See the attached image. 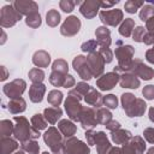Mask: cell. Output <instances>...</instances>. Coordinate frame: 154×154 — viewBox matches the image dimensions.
Masks as SVG:
<instances>
[{"label": "cell", "mask_w": 154, "mask_h": 154, "mask_svg": "<svg viewBox=\"0 0 154 154\" xmlns=\"http://www.w3.org/2000/svg\"><path fill=\"white\" fill-rule=\"evenodd\" d=\"M18 143L10 138V137H2L0 141V153L1 154H11L12 152L18 149Z\"/></svg>", "instance_id": "28"}, {"label": "cell", "mask_w": 154, "mask_h": 154, "mask_svg": "<svg viewBox=\"0 0 154 154\" xmlns=\"http://www.w3.org/2000/svg\"><path fill=\"white\" fill-rule=\"evenodd\" d=\"M90 88H91V87H90L89 84H87L85 82H79V83L76 84V88H75V89H76L82 96H85L87 93L90 90Z\"/></svg>", "instance_id": "48"}, {"label": "cell", "mask_w": 154, "mask_h": 154, "mask_svg": "<svg viewBox=\"0 0 154 154\" xmlns=\"http://www.w3.org/2000/svg\"><path fill=\"white\" fill-rule=\"evenodd\" d=\"M116 4H118V0L112 1V2H108V1H106V2H100V7L107 8V7H112V6H113V5H116Z\"/></svg>", "instance_id": "57"}, {"label": "cell", "mask_w": 154, "mask_h": 154, "mask_svg": "<svg viewBox=\"0 0 154 154\" xmlns=\"http://www.w3.org/2000/svg\"><path fill=\"white\" fill-rule=\"evenodd\" d=\"M67 75H69V73H67ZM65 78H66V75H63V73L52 71V73H51V76H49V82H51L54 87H64Z\"/></svg>", "instance_id": "39"}, {"label": "cell", "mask_w": 154, "mask_h": 154, "mask_svg": "<svg viewBox=\"0 0 154 154\" xmlns=\"http://www.w3.org/2000/svg\"><path fill=\"white\" fill-rule=\"evenodd\" d=\"M59 6H60V8H61L64 12H66V13H71V12L73 11L75 6H76V1L63 0V1L59 2Z\"/></svg>", "instance_id": "47"}, {"label": "cell", "mask_w": 154, "mask_h": 154, "mask_svg": "<svg viewBox=\"0 0 154 154\" xmlns=\"http://www.w3.org/2000/svg\"><path fill=\"white\" fill-rule=\"evenodd\" d=\"M61 116H63V111L60 107H48V108H45L43 111V117L46 118L47 123L52 125L55 124Z\"/></svg>", "instance_id": "26"}, {"label": "cell", "mask_w": 154, "mask_h": 154, "mask_svg": "<svg viewBox=\"0 0 154 154\" xmlns=\"http://www.w3.org/2000/svg\"><path fill=\"white\" fill-rule=\"evenodd\" d=\"M29 78L32 83H42L45 79V72L38 67H34L29 71Z\"/></svg>", "instance_id": "38"}, {"label": "cell", "mask_w": 154, "mask_h": 154, "mask_svg": "<svg viewBox=\"0 0 154 154\" xmlns=\"http://www.w3.org/2000/svg\"><path fill=\"white\" fill-rule=\"evenodd\" d=\"M131 137H132L131 132L129 130H123V129H118L111 134V138L116 144H125Z\"/></svg>", "instance_id": "27"}, {"label": "cell", "mask_w": 154, "mask_h": 154, "mask_svg": "<svg viewBox=\"0 0 154 154\" xmlns=\"http://www.w3.org/2000/svg\"><path fill=\"white\" fill-rule=\"evenodd\" d=\"M31 125H32V128L34 129H36V130H43V129H46L47 128V120H46V118L42 116V114H34L32 117H31Z\"/></svg>", "instance_id": "35"}, {"label": "cell", "mask_w": 154, "mask_h": 154, "mask_svg": "<svg viewBox=\"0 0 154 154\" xmlns=\"http://www.w3.org/2000/svg\"><path fill=\"white\" fill-rule=\"evenodd\" d=\"M81 29V20L76 16H70L66 18V20L63 23L60 28V32L64 36H75Z\"/></svg>", "instance_id": "15"}, {"label": "cell", "mask_w": 154, "mask_h": 154, "mask_svg": "<svg viewBox=\"0 0 154 154\" xmlns=\"http://www.w3.org/2000/svg\"><path fill=\"white\" fill-rule=\"evenodd\" d=\"M144 35H146V29L143 26H136L132 31V40L136 42H143Z\"/></svg>", "instance_id": "46"}, {"label": "cell", "mask_w": 154, "mask_h": 154, "mask_svg": "<svg viewBox=\"0 0 154 154\" xmlns=\"http://www.w3.org/2000/svg\"><path fill=\"white\" fill-rule=\"evenodd\" d=\"M43 141L49 147V149L53 154H66L63 136L59 132V130L55 129L54 126H51L43 134Z\"/></svg>", "instance_id": "4"}, {"label": "cell", "mask_w": 154, "mask_h": 154, "mask_svg": "<svg viewBox=\"0 0 154 154\" xmlns=\"http://www.w3.org/2000/svg\"><path fill=\"white\" fill-rule=\"evenodd\" d=\"M143 5H144V2H143V1L129 0V1H126V2H125L124 8H125V11H126L128 13H135V12H137V10H138L140 7H142Z\"/></svg>", "instance_id": "42"}, {"label": "cell", "mask_w": 154, "mask_h": 154, "mask_svg": "<svg viewBox=\"0 0 154 154\" xmlns=\"http://www.w3.org/2000/svg\"><path fill=\"white\" fill-rule=\"evenodd\" d=\"M5 40H6V34L2 31V41H1V43H4V42H5Z\"/></svg>", "instance_id": "62"}, {"label": "cell", "mask_w": 154, "mask_h": 154, "mask_svg": "<svg viewBox=\"0 0 154 154\" xmlns=\"http://www.w3.org/2000/svg\"><path fill=\"white\" fill-rule=\"evenodd\" d=\"M83 108L79 103V100L71 96V95H67V99L65 100V109L67 112V116L70 117L71 120H75V122H79V118H81V114L83 112Z\"/></svg>", "instance_id": "9"}, {"label": "cell", "mask_w": 154, "mask_h": 154, "mask_svg": "<svg viewBox=\"0 0 154 154\" xmlns=\"http://www.w3.org/2000/svg\"><path fill=\"white\" fill-rule=\"evenodd\" d=\"M95 134H96V132L93 131V130H87V131H85L84 136H85L87 142H88L89 146H94V144H95Z\"/></svg>", "instance_id": "51"}, {"label": "cell", "mask_w": 154, "mask_h": 154, "mask_svg": "<svg viewBox=\"0 0 154 154\" xmlns=\"http://www.w3.org/2000/svg\"><path fill=\"white\" fill-rule=\"evenodd\" d=\"M96 47H99L97 41H96V40H89V41H87V42H84V43L82 45L81 49H82L83 52H88V53L90 54V53L96 52Z\"/></svg>", "instance_id": "44"}, {"label": "cell", "mask_w": 154, "mask_h": 154, "mask_svg": "<svg viewBox=\"0 0 154 154\" xmlns=\"http://www.w3.org/2000/svg\"><path fill=\"white\" fill-rule=\"evenodd\" d=\"M22 19V14L13 7V5H5L0 11V24L2 28L13 26Z\"/></svg>", "instance_id": "5"}, {"label": "cell", "mask_w": 154, "mask_h": 154, "mask_svg": "<svg viewBox=\"0 0 154 154\" xmlns=\"http://www.w3.org/2000/svg\"><path fill=\"white\" fill-rule=\"evenodd\" d=\"M117 45L119 47L116 48V57L118 59V65L114 67V72L117 73H125L130 72L132 65V57L135 54V49L130 45H123L122 41H118Z\"/></svg>", "instance_id": "1"}, {"label": "cell", "mask_w": 154, "mask_h": 154, "mask_svg": "<svg viewBox=\"0 0 154 154\" xmlns=\"http://www.w3.org/2000/svg\"><path fill=\"white\" fill-rule=\"evenodd\" d=\"M103 105L106 106V108H111V109H114L118 107V99L116 95L113 94H108L103 97Z\"/></svg>", "instance_id": "43"}, {"label": "cell", "mask_w": 154, "mask_h": 154, "mask_svg": "<svg viewBox=\"0 0 154 154\" xmlns=\"http://www.w3.org/2000/svg\"><path fill=\"white\" fill-rule=\"evenodd\" d=\"M146 29L148 30V32L154 34V17L146 22Z\"/></svg>", "instance_id": "56"}, {"label": "cell", "mask_w": 154, "mask_h": 154, "mask_svg": "<svg viewBox=\"0 0 154 154\" xmlns=\"http://www.w3.org/2000/svg\"><path fill=\"white\" fill-rule=\"evenodd\" d=\"M46 93V85L43 83H32L29 89V97L30 101L34 103H38L42 101L43 95Z\"/></svg>", "instance_id": "20"}, {"label": "cell", "mask_w": 154, "mask_h": 154, "mask_svg": "<svg viewBox=\"0 0 154 154\" xmlns=\"http://www.w3.org/2000/svg\"><path fill=\"white\" fill-rule=\"evenodd\" d=\"M32 63L37 67H48L51 63V57L46 51H37L32 55Z\"/></svg>", "instance_id": "25"}, {"label": "cell", "mask_w": 154, "mask_h": 154, "mask_svg": "<svg viewBox=\"0 0 154 154\" xmlns=\"http://www.w3.org/2000/svg\"><path fill=\"white\" fill-rule=\"evenodd\" d=\"M154 17V6H152L150 4H146L142 6L141 11H140V18L143 22H147L148 19Z\"/></svg>", "instance_id": "36"}, {"label": "cell", "mask_w": 154, "mask_h": 154, "mask_svg": "<svg viewBox=\"0 0 154 154\" xmlns=\"http://www.w3.org/2000/svg\"><path fill=\"white\" fill-rule=\"evenodd\" d=\"M58 130L63 134V136H65L66 138L72 137L76 131H77V126L69 119H61L58 123Z\"/></svg>", "instance_id": "24"}, {"label": "cell", "mask_w": 154, "mask_h": 154, "mask_svg": "<svg viewBox=\"0 0 154 154\" xmlns=\"http://www.w3.org/2000/svg\"><path fill=\"white\" fill-rule=\"evenodd\" d=\"M95 146H96L97 154H108V152L112 148V144L109 143L103 131H97L95 134Z\"/></svg>", "instance_id": "19"}, {"label": "cell", "mask_w": 154, "mask_h": 154, "mask_svg": "<svg viewBox=\"0 0 154 154\" xmlns=\"http://www.w3.org/2000/svg\"><path fill=\"white\" fill-rule=\"evenodd\" d=\"M47 101L52 105V107H59V105L63 101V93L60 90H51L47 96Z\"/></svg>", "instance_id": "32"}, {"label": "cell", "mask_w": 154, "mask_h": 154, "mask_svg": "<svg viewBox=\"0 0 154 154\" xmlns=\"http://www.w3.org/2000/svg\"><path fill=\"white\" fill-rule=\"evenodd\" d=\"M64 144H65L66 154H90L89 147L84 142L76 138L75 136L65 138Z\"/></svg>", "instance_id": "6"}, {"label": "cell", "mask_w": 154, "mask_h": 154, "mask_svg": "<svg viewBox=\"0 0 154 154\" xmlns=\"http://www.w3.org/2000/svg\"><path fill=\"white\" fill-rule=\"evenodd\" d=\"M108 154H122V149L118 147H112L111 150L108 152Z\"/></svg>", "instance_id": "58"}, {"label": "cell", "mask_w": 154, "mask_h": 154, "mask_svg": "<svg viewBox=\"0 0 154 154\" xmlns=\"http://www.w3.org/2000/svg\"><path fill=\"white\" fill-rule=\"evenodd\" d=\"M60 13L55 10V8H52V10H49L48 12H47V14H46V22H47V24L49 25V26H52V28H54V26H57L59 23H60Z\"/></svg>", "instance_id": "33"}, {"label": "cell", "mask_w": 154, "mask_h": 154, "mask_svg": "<svg viewBox=\"0 0 154 154\" xmlns=\"http://www.w3.org/2000/svg\"><path fill=\"white\" fill-rule=\"evenodd\" d=\"M143 42L146 45H154V34L152 32H146L144 37H143Z\"/></svg>", "instance_id": "54"}, {"label": "cell", "mask_w": 154, "mask_h": 154, "mask_svg": "<svg viewBox=\"0 0 154 154\" xmlns=\"http://www.w3.org/2000/svg\"><path fill=\"white\" fill-rule=\"evenodd\" d=\"M146 143L140 136L131 137L125 144H123L122 154H143Z\"/></svg>", "instance_id": "12"}, {"label": "cell", "mask_w": 154, "mask_h": 154, "mask_svg": "<svg viewBox=\"0 0 154 154\" xmlns=\"http://www.w3.org/2000/svg\"><path fill=\"white\" fill-rule=\"evenodd\" d=\"M26 88V83L23 79H14L7 84H5L2 87V91L6 96H8V99H16V97H20V95L24 93Z\"/></svg>", "instance_id": "8"}, {"label": "cell", "mask_w": 154, "mask_h": 154, "mask_svg": "<svg viewBox=\"0 0 154 154\" xmlns=\"http://www.w3.org/2000/svg\"><path fill=\"white\" fill-rule=\"evenodd\" d=\"M52 70L55 71V72L63 73V75H67L69 65H67V63H66L64 59H57V60L53 63V65H52Z\"/></svg>", "instance_id": "40"}, {"label": "cell", "mask_w": 154, "mask_h": 154, "mask_svg": "<svg viewBox=\"0 0 154 154\" xmlns=\"http://www.w3.org/2000/svg\"><path fill=\"white\" fill-rule=\"evenodd\" d=\"M1 70H2V76H1V81H5L6 78H7V70H6V67L5 66H1Z\"/></svg>", "instance_id": "59"}, {"label": "cell", "mask_w": 154, "mask_h": 154, "mask_svg": "<svg viewBox=\"0 0 154 154\" xmlns=\"http://www.w3.org/2000/svg\"><path fill=\"white\" fill-rule=\"evenodd\" d=\"M84 100L88 105L95 107V108H100L101 105L103 103V97L102 95L95 89V88H90V90L87 93V95L84 96Z\"/></svg>", "instance_id": "23"}, {"label": "cell", "mask_w": 154, "mask_h": 154, "mask_svg": "<svg viewBox=\"0 0 154 154\" xmlns=\"http://www.w3.org/2000/svg\"><path fill=\"white\" fill-rule=\"evenodd\" d=\"M99 8H100V1H96V0H87V1H83L81 4L79 12L85 18H93V17L96 16Z\"/></svg>", "instance_id": "18"}, {"label": "cell", "mask_w": 154, "mask_h": 154, "mask_svg": "<svg viewBox=\"0 0 154 154\" xmlns=\"http://www.w3.org/2000/svg\"><path fill=\"white\" fill-rule=\"evenodd\" d=\"M147 154H154V147L149 148V149H148V152H147Z\"/></svg>", "instance_id": "61"}, {"label": "cell", "mask_w": 154, "mask_h": 154, "mask_svg": "<svg viewBox=\"0 0 154 154\" xmlns=\"http://www.w3.org/2000/svg\"><path fill=\"white\" fill-rule=\"evenodd\" d=\"M119 84L122 88H130V89H137L140 87V79L137 76H135L131 72L122 73L119 78Z\"/></svg>", "instance_id": "22"}, {"label": "cell", "mask_w": 154, "mask_h": 154, "mask_svg": "<svg viewBox=\"0 0 154 154\" xmlns=\"http://www.w3.org/2000/svg\"><path fill=\"white\" fill-rule=\"evenodd\" d=\"M99 17L101 19V22L105 25H109V26H117L122 20H123V12L122 10H103L100 11Z\"/></svg>", "instance_id": "10"}, {"label": "cell", "mask_w": 154, "mask_h": 154, "mask_svg": "<svg viewBox=\"0 0 154 154\" xmlns=\"http://www.w3.org/2000/svg\"><path fill=\"white\" fill-rule=\"evenodd\" d=\"M119 73L117 72H107L105 75H102L100 78L96 79V87L102 90V91H106V90H111L118 82H119Z\"/></svg>", "instance_id": "14"}, {"label": "cell", "mask_w": 154, "mask_h": 154, "mask_svg": "<svg viewBox=\"0 0 154 154\" xmlns=\"http://www.w3.org/2000/svg\"><path fill=\"white\" fill-rule=\"evenodd\" d=\"M96 119H97V123L99 124L106 125L108 122L112 120V113L107 108L100 107V108L96 109Z\"/></svg>", "instance_id": "31"}, {"label": "cell", "mask_w": 154, "mask_h": 154, "mask_svg": "<svg viewBox=\"0 0 154 154\" xmlns=\"http://www.w3.org/2000/svg\"><path fill=\"white\" fill-rule=\"evenodd\" d=\"M143 135H144V138H146L147 142L154 143V128H147V129H144Z\"/></svg>", "instance_id": "50"}, {"label": "cell", "mask_w": 154, "mask_h": 154, "mask_svg": "<svg viewBox=\"0 0 154 154\" xmlns=\"http://www.w3.org/2000/svg\"><path fill=\"white\" fill-rule=\"evenodd\" d=\"M16 125H14V130H13V135H14V138L19 140L22 143L26 142V141H30V140H36L41 135H40V131L34 129L32 125L29 124L28 119L19 116V117H14L13 118Z\"/></svg>", "instance_id": "2"}, {"label": "cell", "mask_w": 154, "mask_h": 154, "mask_svg": "<svg viewBox=\"0 0 154 154\" xmlns=\"http://www.w3.org/2000/svg\"><path fill=\"white\" fill-rule=\"evenodd\" d=\"M22 150L29 153V154H38V150H40V147H38V143L35 141V140H30V141H26L24 143H22Z\"/></svg>", "instance_id": "37"}, {"label": "cell", "mask_w": 154, "mask_h": 154, "mask_svg": "<svg viewBox=\"0 0 154 154\" xmlns=\"http://www.w3.org/2000/svg\"><path fill=\"white\" fill-rule=\"evenodd\" d=\"M14 154H24V150H18V152H16Z\"/></svg>", "instance_id": "63"}, {"label": "cell", "mask_w": 154, "mask_h": 154, "mask_svg": "<svg viewBox=\"0 0 154 154\" xmlns=\"http://www.w3.org/2000/svg\"><path fill=\"white\" fill-rule=\"evenodd\" d=\"M42 154H49V153H48V152H43Z\"/></svg>", "instance_id": "64"}, {"label": "cell", "mask_w": 154, "mask_h": 154, "mask_svg": "<svg viewBox=\"0 0 154 154\" xmlns=\"http://www.w3.org/2000/svg\"><path fill=\"white\" fill-rule=\"evenodd\" d=\"M146 59H147L148 63L154 64V48L148 49V51L146 52Z\"/></svg>", "instance_id": "55"}, {"label": "cell", "mask_w": 154, "mask_h": 154, "mask_svg": "<svg viewBox=\"0 0 154 154\" xmlns=\"http://www.w3.org/2000/svg\"><path fill=\"white\" fill-rule=\"evenodd\" d=\"M8 111L12 114H17V113H22L25 111L26 108V102L23 97H16V99H11L8 102Z\"/></svg>", "instance_id": "29"}, {"label": "cell", "mask_w": 154, "mask_h": 154, "mask_svg": "<svg viewBox=\"0 0 154 154\" xmlns=\"http://www.w3.org/2000/svg\"><path fill=\"white\" fill-rule=\"evenodd\" d=\"M79 123L84 130H91L99 123L96 119V109L93 107H84L79 118Z\"/></svg>", "instance_id": "13"}, {"label": "cell", "mask_w": 154, "mask_h": 154, "mask_svg": "<svg viewBox=\"0 0 154 154\" xmlns=\"http://www.w3.org/2000/svg\"><path fill=\"white\" fill-rule=\"evenodd\" d=\"M14 130V125L11 120L8 119H4L0 123V134H1V138L2 137H8L10 135L13 134Z\"/></svg>", "instance_id": "34"}, {"label": "cell", "mask_w": 154, "mask_h": 154, "mask_svg": "<svg viewBox=\"0 0 154 154\" xmlns=\"http://www.w3.org/2000/svg\"><path fill=\"white\" fill-rule=\"evenodd\" d=\"M149 120L154 123V107L149 108Z\"/></svg>", "instance_id": "60"}, {"label": "cell", "mask_w": 154, "mask_h": 154, "mask_svg": "<svg viewBox=\"0 0 154 154\" xmlns=\"http://www.w3.org/2000/svg\"><path fill=\"white\" fill-rule=\"evenodd\" d=\"M76 84V81L75 78L71 76V75H66V78H65V83H64V88H71Z\"/></svg>", "instance_id": "53"}, {"label": "cell", "mask_w": 154, "mask_h": 154, "mask_svg": "<svg viewBox=\"0 0 154 154\" xmlns=\"http://www.w3.org/2000/svg\"><path fill=\"white\" fill-rule=\"evenodd\" d=\"M106 129L107 130H109L111 132H113V131H116V130H118V129H120V124H119V122H117V120H111V122H108L106 125Z\"/></svg>", "instance_id": "52"}, {"label": "cell", "mask_w": 154, "mask_h": 154, "mask_svg": "<svg viewBox=\"0 0 154 154\" xmlns=\"http://www.w3.org/2000/svg\"><path fill=\"white\" fill-rule=\"evenodd\" d=\"M130 72L134 73L137 77H141L144 81H149V79H152L154 77V70L152 67L144 65L141 59H135L132 61Z\"/></svg>", "instance_id": "11"}, {"label": "cell", "mask_w": 154, "mask_h": 154, "mask_svg": "<svg viewBox=\"0 0 154 154\" xmlns=\"http://www.w3.org/2000/svg\"><path fill=\"white\" fill-rule=\"evenodd\" d=\"M134 29H135V20L132 18H125L119 26V34L124 37H130L132 35Z\"/></svg>", "instance_id": "30"}, {"label": "cell", "mask_w": 154, "mask_h": 154, "mask_svg": "<svg viewBox=\"0 0 154 154\" xmlns=\"http://www.w3.org/2000/svg\"><path fill=\"white\" fill-rule=\"evenodd\" d=\"M122 105L128 117H141L147 108L146 102L142 99L135 97L131 93L122 95Z\"/></svg>", "instance_id": "3"}, {"label": "cell", "mask_w": 154, "mask_h": 154, "mask_svg": "<svg viewBox=\"0 0 154 154\" xmlns=\"http://www.w3.org/2000/svg\"><path fill=\"white\" fill-rule=\"evenodd\" d=\"M96 41L99 43V47H109L111 46V31L107 29V26H99L95 30Z\"/></svg>", "instance_id": "21"}, {"label": "cell", "mask_w": 154, "mask_h": 154, "mask_svg": "<svg viewBox=\"0 0 154 154\" xmlns=\"http://www.w3.org/2000/svg\"><path fill=\"white\" fill-rule=\"evenodd\" d=\"M142 94L147 100H154V85L153 84L146 85L142 90Z\"/></svg>", "instance_id": "49"}, {"label": "cell", "mask_w": 154, "mask_h": 154, "mask_svg": "<svg viewBox=\"0 0 154 154\" xmlns=\"http://www.w3.org/2000/svg\"><path fill=\"white\" fill-rule=\"evenodd\" d=\"M25 24L30 28H38L41 25V16L38 12L31 13L25 18Z\"/></svg>", "instance_id": "41"}, {"label": "cell", "mask_w": 154, "mask_h": 154, "mask_svg": "<svg viewBox=\"0 0 154 154\" xmlns=\"http://www.w3.org/2000/svg\"><path fill=\"white\" fill-rule=\"evenodd\" d=\"M12 5L22 16L28 17L31 13L38 12V5L31 0H18V1H14Z\"/></svg>", "instance_id": "17"}, {"label": "cell", "mask_w": 154, "mask_h": 154, "mask_svg": "<svg viewBox=\"0 0 154 154\" xmlns=\"http://www.w3.org/2000/svg\"><path fill=\"white\" fill-rule=\"evenodd\" d=\"M72 65H73L75 71L79 75V77H81L82 79L89 81V79L93 77V75H91V72H90V69H89V66H88V63H87V58H85V57H83V55H77V57L73 59Z\"/></svg>", "instance_id": "16"}, {"label": "cell", "mask_w": 154, "mask_h": 154, "mask_svg": "<svg viewBox=\"0 0 154 154\" xmlns=\"http://www.w3.org/2000/svg\"><path fill=\"white\" fill-rule=\"evenodd\" d=\"M87 63H88V66L90 69V72H91V75L94 77H100L102 75L106 63H105L103 58L101 57V54L99 52L90 53L87 57Z\"/></svg>", "instance_id": "7"}, {"label": "cell", "mask_w": 154, "mask_h": 154, "mask_svg": "<svg viewBox=\"0 0 154 154\" xmlns=\"http://www.w3.org/2000/svg\"><path fill=\"white\" fill-rule=\"evenodd\" d=\"M97 52L101 54V57L103 58V60H105L106 64H109L113 60V53L109 49V47H99V51Z\"/></svg>", "instance_id": "45"}]
</instances>
